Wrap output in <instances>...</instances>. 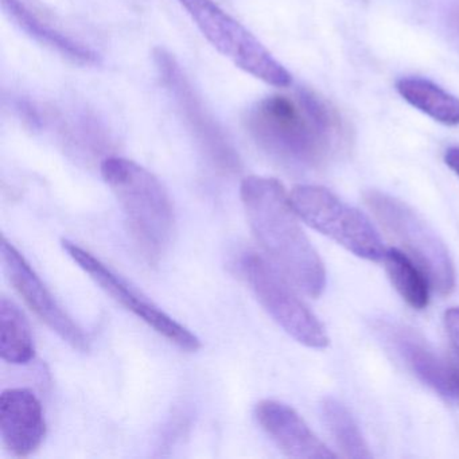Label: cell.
Segmentation results:
<instances>
[{"label":"cell","mask_w":459,"mask_h":459,"mask_svg":"<svg viewBox=\"0 0 459 459\" xmlns=\"http://www.w3.org/2000/svg\"><path fill=\"white\" fill-rule=\"evenodd\" d=\"M446 332L459 356V307L448 308L445 313Z\"/></svg>","instance_id":"obj_20"},{"label":"cell","mask_w":459,"mask_h":459,"mask_svg":"<svg viewBox=\"0 0 459 459\" xmlns=\"http://www.w3.org/2000/svg\"><path fill=\"white\" fill-rule=\"evenodd\" d=\"M396 88L405 101L431 119L451 127L459 125V99L439 85L419 77H408L400 80Z\"/></svg>","instance_id":"obj_15"},{"label":"cell","mask_w":459,"mask_h":459,"mask_svg":"<svg viewBox=\"0 0 459 459\" xmlns=\"http://www.w3.org/2000/svg\"><path fill=\"white\" fill-rule=\"evenodd\" d=\"M384 334L408 369L439 396L459 405V370L435 353L434 349L412 330L384 325Z\"/></svg>","instance_id":"obj_11"},{"label":"cell","mask_w":459,"mask_h":459,"mask_svg":"<svg viewBox=\"0 0 459 459\" xmlns=\"http://www.w3.org/2000/svg\"><path fill=\"white\" fill-rule=\"evenodd\" d=\"M6 14L15 25L25 31L31 39L57 53L61 57L82 66H96L100 64V55L84 42L74 39L56 26L50 25L26 0H2Z\"/></svg>","instance_id":"obj_14"},{"label":"cell","mask_w":459,"mask_h":459,"mask_svg":"<svg viewBox=\"0 0 459 459\" xmlns=\"http://www.w3.org/2000/svg\"><path fill=\"white\" fill-rule=\"evenodd\" d=\"M365 204L381 225L407 248L440 295L455 289V270L442 238L410 205L386 193L370 190Z\"/></svg>","instance_id":"obj_7"},{"label":"cell","mask_w":459,"mask_h":459,"mask_svg":"<svg viewBox=\"0 0 459 459\" xmlns=\"http://www.w3.org/2000/svg\"><path fill=\"white\" fill-rule=\"evenodd\" d=\"M244 126L260 149L297 168L324 165L341 136L337 112L308 90L299 91L297 100L273 95L256 101Z\"/></svg>","instance_id":"obj_1"},{"label":"cell","mask_w":459,"mask_h":459,"mask_svg":"<svg viewBox=\"0 0 459 459\" xmlns=\"http://www.w3.org/2000/svg\"><path fill=\"white\" fill-rule=\"evenodd\" d=\"M295 213L313 230L361 259L378 262L385 255L375 225L359 209L316 185H299L290 193Z\"/></svg>","instance_id":"obj_5"},{"label":"cell","mask_w":459,"mask_h":459,"mask_svg":"<svg viewBox=\"0 0 459 459\" xmlns=\"http://www.w3.org/2000/svg\"><path fill=\"white\" fill-rule=\"evenodd\" d=\"M240 197L263 249L300 291L319 297L326 286L324 263L298 222V214L281 182L248 177L241 182Z\"/></svg>","instance_id":"obj_2"},{"label":"cell","mask_w":459,"mask_h":459,"mask_svg":"<svg viewBox=\"0 0 459 459\" xmlns=\"http://www.w3.org/2000/svg\"><path fill=\"white\" fill-rule=\"evenodd\" d=\"M206 41L238 69L276 88L291 85L290 72L273 53L214 0H178Z\"/></svg>","instance_id":"obj_4"},{"label":"cell","mask_w":459,"mask_h":459,"mask_svg":"<svg viewBox=\"0 0 459 459\" xmlns=\"http://www.w3.org/2000/svg\"><path fill=\"white\" fill-rule=\"evenodd\" d=\"M63 248L107 295L122 305L126 310L138 316L158 334L165 337L169 342L186 351H197L201 348V341L197 335L193 334L187 327L177 322L152 300L139 294L125 279L107 267L99 257L93 256L87 249L69 240H63Z\"/></svg>","instance_id":"obj_9"},{"label":"cell","mask_w":459,"mask_h":459,"mask_svg":"<svg viewBox=\"0 0 459 459\" xmlns=\"http://www.w3.org/2000/svg\"><path fill=\"white\" fill-rule=\"evenodd\" d=\"M255 416L265 434L290 458L329 459L335 454L318 439L302 416L278 400H262Z\"/></svg>","instance_id":"obj_13"},{"label":"cell","mask_w":459,"mask_h":459,"mask_svg":"<svg viewBox=\"0 0 459 459\" xmlns=\"http://www.w3.org/2000/svg\"><path fill=\"white\" fill-rule=\"evenodd\" d=\"M0 254L10 283L28 307L72 348L90 351V340L82 327L68 316L25 256L6 238L2 240Z\"/></svg>","instance_id":"obj_10"},{"label":"cell","mask_w":459,"mask_h":459,"mask_svg":"<svg viewBox=\"0 0 459 459\" xmlns=\"http://www.w3.org/2000/svg\"><path fill=\"white\" fill-rule=\"evenodd\" d=\"M100 171L119 201L142 256L149 263L160 262L170 246L176 225L168 190L152 171L127 158H106Z\"/></svg>","instance_id":"obj_3"},{"label":"cell","mask_w":459,"mask_h":459,"mask_svg":"<svg viewBox=\"0 0 459 459\" xmlns=\"http://www.w3.org/2000/svg\"><path fill=\"white\" fill-rule=\"evenodd\" d=\"M445 25L448 39L459 52V0H455L445 13Z\"/></svg>","instance_id":"obj_19"},{"label":"cell","mask_w":459,"mask_h":459,"mask_svg":"<svg viewBox=\"0 0 459 459\" xmlns=\"http://www.w3.org/2000/svg\"><path fill=\"white\" fill-rule=\"evenodd\" d=\"M0 356L9 364H29L36 357L33 333L25 314L6 297L0 299Z\"/></svg>","instance_id":"obj_16"},{"label":"cell","mask_w":459,"mask_h":459,"mask_svg":"<svg viewBox=\"0 0 459 459\" xmlns=\"http://www.w3.org/2000/svg\"><path fill=\"white\" fill-rule=\"evenodd\" d=\"M0 435L7 450L17 456L30 455L44 442V408L31 389L4 391L0 396Z\"/></svg>","instance_id":"obj_12"},{"label":"cell","mask_w":459,"mask_h":459,"mask_svg":"<svg viewBox=\"0 0 459 459\" xmlns=\"http://www.w3.org/2000/svg\"><path fill=\"white\" fill-rule=\"evenodd\" d=\"M322 419L337 447L346 458H372L369 446L359 431L351 411L334 397H326L321 404Z\"/></svg>","instance_id":"obj_18"},{"label":"cell","mask_w":459,"mask_h":459,"mask_svg":"<svg viewBox=\"0 0 459 459\" xmlns=\"http://www.w3.org/2000/svg\"><path fill=\"white\" fill-rule=\"evenodd\" d=\"M445 162L459 177V147H451L446 152Z\"/></svg>","instance_id":"obj_21"},{"label":"cell","mask_w":459,"mask_h":459,"mask_svg":"<svg viewBox=\"0 0 459 459\" xmlns=\"http://www.w3.org/2000/svg\"><path fill=\"white\" fill-rule=\"evenodd\" d=\"M236 267L260 305L287 334L308 348L324 349L329 345L324 325L275 265L256 252H244Z\"/></svg>","instance_id":"obj_6"},{"label":"cell","mask_w":459,"mask_h":459,"mask_svg":"<svg viewBox=\"0 0 459 459\" xmlns=\"http://www.w3.org/2000/svg\"><path fill=\"white\" fill-rule=\"evenodd\" d=\"M383 262L389 281L403 300L415 310H424L429 303L431 281L423 268L396 248L385 251Z\"/></svg>","instance_id":"obj_17"},{"label":"cell","mask_w":459,"mask_h":459,"mask_svg":"<svg viewBox=\"0 0 459 459\" xmlns=\"http://www.w3.org/2000/svg\"><path fill=\"white\" fill-rule=\"evenodd\" d=\"M155 66L166 90L174 98L181 114L186 117L190 130L197 138L214 168L222 173L235 174L240 171V158L225 136L224 131L211 117L203 101L193 90L189 79L173 55L163 48L154 49Z\"/></svg>","instance_id":"obj_8"}]
</instances>
